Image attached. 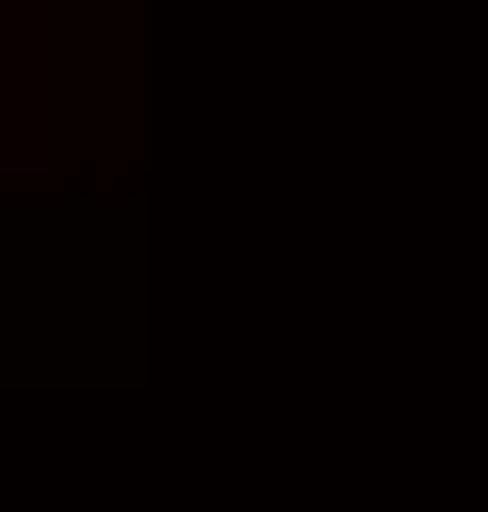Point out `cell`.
Wrapping results in <instances>:
<instances>
[{
  "instance_id": "obj_1",
  "label": "cell",
  "mask_w": 488,
  "mask_h": 512,
  "mask_svg": "<svg viewBox=\"0 0 488 512\" xmlns=\"http://www.w3.org/2000/svg\"><path fill=\"white\" fill-rule=\"evenodd\" d=\"M0 25H25V0H0Z\"/></svg>"
}]
</instances>
